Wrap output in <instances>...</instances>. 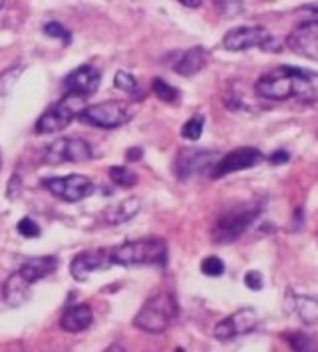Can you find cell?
I'll list each match as a JSON object with an SVG mask.
<instances>
[{"mask_svg": "<svg viewBox=\"0 0 318 352\" xmlns=\"http://www.w3.org/2000/svg\"><path fill=\"white\" fill-rule=\"evenodd\" d=\"M141 209V201L137 197H128L122 204L108 207L104 213V221L108 225H122V223L130 221L131 217H135Z\"/></svg>", "mask_w": 318, "mask_h": 352, "instance_id": "d6986e66", "label": "cell"}, {"mask_svg": "<svg viewBox=\"0 0 318 352\" xmlns=\"http://www.w3.org/2000/svg\"><path fill=\"white\" fill-rule=\"evenodd\" d=\"M177 315H179V307H177V300L173 298V295L157 293L148 298L146 305L139 309V313L133 318V327L144 333H166L175 322Z\"/></svg>", "mask_w": 318, "mask_h": 352, "instance_id": "3957f363", "label": "cell"}, {"mask_svg": "<svg viewBox=\"0 0 318 352\" xmlns=\"http://www.w3.org/2000/svg\"><path fill=\"white\" fill-rule=\"evenodd\" d=\"M151 90H153V94H155L161 102H168V104H175V102H179V96H181L177 88H173L171 84H168V82H166V80H161V78H155V80H153Z\"/></svg>", "mask_w": 318, "mask_h": 352, "instance_id": "44dd1931", "label": "cell"}, {"mask_svg": "<svg viewBox=\"0 0 318 352\" xmlns=\"http://www.w3.org/2000/svg\"><path fill=\"white\" fill-rule=\"evenodd\" d=\"M112 247L108 249H92L76 255L70 263V273L76 280H86L92 273L112 267Z\"/></svg>", "mask_w": 318, "mask_h": 352, "instance_id": "5bb4252c", "label": "cell"}, {"mask_svg": "<svg viewBox=\"0 0 318 352\" xmlns=\"http://www.w3.org/2000/svg\"><path fill=\"white\" fill-rule=\"evenodd\" d=\"M286 46L295 54L318 62V20H308L299 24L286 38Z\"/></svg>", "mask_w": 318, "mask_h": 352, "instance_id": "9a60e30c", "label": "cell"}, {"mask_svg": "<svg viewBox=\"0 0 318 352\" xmlns=\"http://www.w3.org/2000/svg\"><path fill=\"white\" fill-rule=\"evenodd\" d=\"M100 82H102V72L95 66L84 64L66 76L62 90H64V96H76V98L86 100L88 96L95 94V90L100 88Z\"/></svg>", "mask_w": 318, "mask_h": 352, "instance_id": "7c38bea8", "label": "cell"}, {"mask_svg": "<svg viewBox=\"0 0 318 352\" xmlns=\"http://www.w3.org/2000/svg\"><path fill=\"white\" fill-rule=\"evenodd\" d=\"M82 102H84L82 98L64 96L58 104L40 116V120L36 122V133H54L68 128L74 122V118H78V113L84 110L80 108Z\"/></svg>", "mask_w": 318, "mask_h": 352, "instance_id": "ba28073f", "label": "cell"}, {"mask_svg": "<svg viewBox=\"0 0 318 352\" xmlns=\"http://www.w3.org/2000/svg\"><path fill=\"white\" fill-rule=\"evenodd\" d=\"M141 155H144V151H141L139 148H133L126 151V160H128V162H139V160H141Z\"/></svg>", "mask_w": 318, "mask_h": 352, "instance_id": "1f68e13d", "label": "cell"}, {"mask_svg": "<svg viewBox=\"0 0 318 352\" xmlns=\"http://www.w3.org/2000/svg\"><path fill=\"white\" fill-rule=\"evenodd\" d=\"M22 72H24V66H22V64H16V66L4 70V72L0 74V96H8V94L12 92V88L16 86V82H19V78Z\"/></svg>", "mask_w": 318, "mask_h": 352, "instance_id": "603a6c76", "label": "cell"}, {"mask_svg": "<svg viewBox=\"0 0 318 352\" xmlns=\"http://www.w3.org/2000/svg\"><path fill=\"white\" fill-rule=\"evenodd\" d=\"M219 160H221V153L215 149L185 148L181 149L175 157L173 173L177 175V179H189L193 175L211 173V169Z\"/></svg>", "mask_w": 318, "mask_h": 352, "instance_id": "52a82bcc", "label": "cell"}, {"mask_svg": "<svg viewBox=\"0 0 318 352\" xmlns=\"http://www.w3.org/2000/svg\"><path fill=\"white\" fill-rule=\"evenodd\" d=\"M168 261V243L159 237L135 239L112 247V263L122 267L133 265H166Z\"/></svg>", "mask_w": 318, "mask_h": 352, "instance_id": "277c9868", "label": "cell"}, {"mask_svg": "<svg viewBox=\"0 0 318 352\" xmlns=\"http://www.w3.org/2000/svg\"><path fill=\"white\" fill-rule=\"evenodd\" d=\"M262 275L259 271H249L247 275H245V285L251 289V291H261L262 289Z\"/></svg>", "mask_w": 318, "mask_h": 352, "instance_id": "f546056e", "label": "cell"}, {"mask_svg": "<svg viewBox=\"0 0 318 352\" xmlns=\"http://www.w3.org/2000/svg\"><path fill=\"white\" fill-rule=\"evenodd\" d=\"M0 169H2V149H0Z\"/></svg>", "mask_w": 318, "mask_h": 352, "instance_id": "e575fe53", "label": "cell"}, {"mask_svg": "<svg viewBox=\"0 0 318 352\" xmlns=\"http://www.w3.org/2000/svg\"><path fill=\"white\" fill-rule=\"evenodd\" d=\"M288 307L293 313H297L302 318V322L306 324L318 322V298L288 293Z\"/></svg>", "mask_w": 318, "mask_h": 352, "instance_id": "ffe728a7", "label": "cell"}, {"mask_svg": "<svg viewBox=\"0 0 318 352\" xmlns=\"http://www.w3.org/2000/svg\"><path fill=\"white\" fill-rule=\"evenodd\" d=\"M286 162H288L286 151H277V153L271 155V164H275V166H281V164H286Z\"/></svg>", "mask_w": 318, "mask_h": 352, "instance_id": "4dcf8cb0", "label": "cell"}, {"mask_svg": "<svg viewBox=\"0 0 318 352\" xmlns=\"http://www.w3.org/2000/svg\"><path fill=\"white\" fill-rule=\"evenodd\" d=\"M2 6H4V2H2V0H0V8H2Z\"/></svg>", "mask_w": 318, "mask_h": 352, "instance_id": "8d00e7d4", "label": "cell"}, {"mask_svg": "<svg viewBox=\"0 0 318 352\" xmlns=\"http://www.w3.org/2000/svg\"><path fill=\"white\" fill-rule=\"evenodd\" d=\"M16 229H19L20 235H22V237H26V239H32V237H38V235H40V227H38V223L32 221L30 217L20 219Z\"/></svg>", "mask_w": 318, "mask_h": 352, "instance_id": "f1b7e54d", "label": "cell"}, {"mask_svg": "<svg viewBox=\"0 0 318 352\" xmlns=\"http://www.w3.org/2000/svg\"><path fill=\"white\" fill-rule=\"evenodd\" d=\"M106 352H124V351H122V346H115V344H113V346H110Z\"/></svg>", "mask_w": 318, "mask_h": 352, "instance_id": "836d02e7", "label": "cell"}, {"mask_svg": "<svg viewBox=\"0 0 318 352\" xmlns=\"http://www.w3.org/2000/svg\"><path fill=\"white\" fill-rule=\"evenodd\" d=\"M58 269V257H52V255H46V257H32L28 259L19 271L14 277L19 278L20 283L24 287H30L38 280L46 278L48 275H52Z\"/></svg>", "mask_w": 318, "mask_h": 352, "instance_id": "2e32d148", "label": "cell"}, {"mask_svg": "<svg viewBox=\"0 0 318 352\" xmlns=\"http://www.w3.org/2000/svg\"><path fill=\"white\" fill-rule=\"evenodd\" d=\"M262 160H264V155L257 148H237L233 149V151H229L227 155H221V160L215 164V167L211 169L209 175L213 179H221V177L229 175V173L257 167Z\"/></svg>", "mask_w": 318, "mask_h": 352, "instance_id": "8fae6325", "label": "cell"}, {"mask_svg": "<svg viewBox=\"0 0 318 352\" xmlns=\"http://www.w3.org/2000/svg\"><path fill=\"white\" fill-rule=\"evenodd\" d=\"M113 86L126 94L137 92V80L131 74H128V72H122V70L113 76Z\"/></svg>", "mask_w": 318, "mask_h": 352, "instance_id": "4316f807", "label": "cell"}, {"mask_svg": "<svg viewBox=\"0 0 318 352\" xmlns=\"http://www.w3.org/2000/svg\"><path fill=\"white\" fill-rule=\"evenodd\" d=\"M275 38L262 26H237L231 28L223 38L225 50L229 52H245L249 48H264L271 52Z\"/></svg>", "mask_w": 318, "mask_h": 352, "instance_id": "30bf717a", "label": "cell"}, {"mask_svg": "<svg viewBox=\"0 0 318 352\" xmlns=\"http://www.w3.org/2000/svg\"><path fill=\"white\" fill-rule=\"evenodd\" d=\"M131 118H133V111L130 106L126 102H115V100L86 106L78 113V120L100 130H115L120 126H126Z\"/></svg>", "mask_w": 318, "mask_h": 352, "instance_id": "5b68a950", "label": "cell"}, {"mask_svg": "<svg viewBox=\"0 0 318 352\" xmlns=\"http://www.w3.org/2000/svg\"><path fill=\"white\" fill-rule=\"evenodd\" d=\"M286 340L291 342L293 351L295 352H317V344L315 340L308 336V334L302 333H293V334H284Z\"/></svg>", "mask_w": 318, "mask_h": 352, "instance_id": "d4e9b609", "label": "cell"}, {"mask_svg": "<svg viewBox=\"0 0 318 352\" xmlns=\"http://www.w3.org/2000/svg\"><path fill=\"white\" fill-rule=\"evenodd\" d=\"M201 273L207 277H221L225 273V263L219 257L211 255L201 261Z\"/></svg>", "mask_w": 318, "mask_h": 352, "instance_id": "484cf974", "label": "cell"}, {"mask_svg": "<svg viewBox=\"0 0 318 352\" xmlns=\"http://www.w3.org/2000/svg\"><path fill=\"white\" fill-rule=\"evenodd\" d=\"M315 76L306 70L293 68V66H277L262 74L257 84L255 92L264 100H291L295 96L299 98H310L315 94Z\"/></svg>", "mask_w": 318, "mask_h": 352, "instance_id": "6da1fadb", "label": "cell"}, {"mask_svg": "<svg viewBox=\"0 0 318 352\" xmlns=\"http://www.w3.org/2000/svg\"><path fill=\"white\" fill-rule=\"evenodd\" d=\"M207 60H209V52L205 48L195 46L177 56V60L173 62V70L179 76H195L205 68Z\"/></svg>", "mask_w": 318, "mask_h": 352, "instance_id": "e0dca14e", "label": "cell"}, {"mask_svg": "<svg viewBox=\"0 0 318 352\" xmlns=\"http://www.w3.org/2000/svg\"><path fill=\"white\" fill-rule=\"evenodd\" d=\"M262 205L259 201H245L233 207H227L217 217V221L211 229V239L217 245H227L235 243L245 231L257 221L261 215Z\"/></svg>", "mask_w": 318, "mask_h": 352, "instance_id": "7a4b0ae2", "label": "cell"}, {"mask_svg": "<svg viewBox=\"0 0 318 352\" xmlns=\"http://www.w3.org/2000/svg\"><path fill=\"white\" fill-rule=\"evenodd\" d=\"M110 177H112L113 184L120 187H133L137 184V175L126 166L110 167Z\"/></svg>", "mask_w": 318, "mask_h": 352, "instance_id": "cb8c5ba5", "label": "cell"}, {"mask_svg": "<svg viewBox=\"0 0 318 352\" xmlns=\"http://www.w3.org/2000/svg\"><path fill=\"white\" fill-rule=\"evenodd\" d=\"M203 128H205V118L201 113H197V116L189 118L188 122L183 124L181 135L185 140H189V142H197L201 138V133H203Z\"/></svg>", "mask_w": 318, "mask_h": 352, "instance_id": "7402d4cb", "label": "cell"}, {"mask_svg": "<svg viewBox=\"0 0 318 352\" xmlns=\"http://www.w3.org/2000/svg\"><path fill=\"white\" fill-rule=\"evenodd\" d=\"M92 320H94V313H92L90 305H76L62 315L60 327L66 333H82L92 324Z\"/></svg>", "mask_w": 318, "mask_h": 352, "instance_id": "ac0fdd59", "label": "cell"}, {"mask_svg": "<svg viewBox=\"0 0 318 352\" xmlns=\"http://www.w3.org/2000/svg\"><path fill=\"white\" fill-rule=\"evenodd\" d=\"M181 4H183V6H193V8H197V6H201V0H181Z\"/></svg>", "mask_w": 318, "mask_h": 352, "instance_id": "d6a6232c", "label": "cell"}, {"mask_svg": "<svg viewBox=\"0 0 318 352\" xmlns=\"http://www.w3.org/2000/svg\"><path fill=\"white\" fill-rule=\"evenodd\" d=\"M44 32L50 38H60V40L66 42V44H70V40H72L70 30H66L60 22H48V24L44 26Z\"/></svg>", "mask_w": 318, "mask_h": 352, "instance_id": "83f0119b", "label": "cell"}, {"mask_svg": "<svg viewBox=\"0 0 318 352\" xmlns=\"http://www.w3.org/2000/svg\"><path fill=\"white\" fill-rule=\"evenodd\" d=\"M175 352H185V351H183V349H177V351H175Z\"/></svg>", "mask_w": 318, "mask_h": 352, "instance_id": "d590c367", "label": "cell"}, {"mask_svg": "<svg viewBox=\"0 0 318 352\" xmlns=\"http://www.w3.org/2000/svg\"><path fill=\"white\" fill-rule=\"evenodd\" d=\"M94 155L92 146L78 135L70 138H60L52 142L46 151H44V162L50 166H60V164H84L90 162Z\"/></svg>", "mask_w": 318, "mask_h": 352, "instance_id": "8992f818", "label": "cell"}, {"mask_svg": "<svg viewBox=\"0 0 318 352\" xmlns=\"http://www.w3.org/2000/svg\"><path fill=\"white\" fill-rule=\"evenodd\" d=\"M42 186L46 187L54 197L68 201V204H78L86 197L92 195L94 191V184L90 177L86 175H64V177H46L42 179Z\"/></svg>", "mask_w": 318, "mask_h": 352, "instance_id": "9c48e42d", "label": "cell"}, {"mask_svg": "<svg viewBox=\"0 0 318 352\" xmlns=\"http://www.w3.org/2000/svg\"><path fill=\"white\" fill-rule=\"evenodd\" d=\"M257 324H259V316L255 313V309L245 307V309H239L237 313H233L231 316L223 318L221 322H217L215 329H213V334H215L217 340H231L235 336H241V334L255 331Z\"/></svg>", "mask_w": 318, "mask_h": 352, "instance_id": "4fadbf2b", "label": "cell"}]
</instances>
